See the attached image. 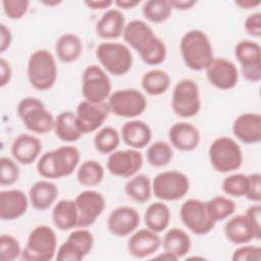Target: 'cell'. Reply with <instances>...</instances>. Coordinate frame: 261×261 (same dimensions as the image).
<instances>
[{
    "label": "cell",
    "mask_w": 261,
    "mask_h": 261,
    "mask_svg": "<svg viewBox=\"0 0 261 261\" xmlns=\"http://www.w3.org/2000/svg\"><path fill=\"white\" fill-rule=\"evenodd\" d=\"M122 37L125 43L139 53L146 64L158 65L165 60L166 46L146 21L130 20L125 24Z\"/></svg>",
    "instance_id": "cell-1"
},
{
    "label": "cell",
    "mask_w": 261,
    "mask_h": 261,
    "mask_svg": "<svg viewBox=\"0 0 261 261\" xmlns=\"http://www.w3.org/2000/svg\"><path fill=\"white\" fill-rule=\"evenodd\" d=\"M80 151L74 146H61L41 155L37 162L38 173L46 179L70 175L80 162Z\"/></svg>",
    "instance_id": "cell-2"
},
{
    "label": "cell",
    "mask_w": 261,
    "mask_h": 261,
    "mask_svg": "<svg viewBox=\"0 0 261 261\" xmlns=\"http://www.w3.org/2000/svg\"><path fill=\"white\" fill-rule=\"evenodd\" d=\"M179 51L187 67L200 71L214 59L213 47L207 34L201 30L188 31L180 39Z\"/></svg>",
    "instance_id": "cell-3"
},
{
    "label": "cell",
    "mask_w": 261,
    "mask_h": 261,
    "mask_svg": "<svg viewBox=\"0 0 261 261\" xmlns=\"http://www.w3.org/2000/svg\"><path fill=\"white\" fill-rule=\"evenodd\" d=\"M27 74L30 85L37 91L51 89L58 74L56 61L52 53L46 49L34 51L28 60Z\"/></svg>",
    "instance_id": "cell-4"
},
{
    "label": "cell",
    "mask_w": 261,
    "mask_h": 261,
    "mask_svg": "<svg viewBox=\"0 0 261 261\" xmlns=\"http://www.w3.org/2000/svg\"><path fill=\"white\" fill-rule=\"evenodd\" d=\"M57 238L56 233L48 225L35 226L29 237L20 259L24 261H49L56 256Z\"/></svg>",
    "instance_id": "cell-5"
},
{
    "label": "cell",
    "mask_w": 261,
    "mask_h": 261,
    "mask_svg": "<svg viewBox=\"0 0 261 261\" xmlns=\"http://www.w3.org/2000/svg\"><path fill=\"white\" fill-rule=\"evenodd\" d=\"M18 117L27 129L38 135H45L53 130L55 118L45 107L44 103L35 97L21 99L16 108Z\"/></svg>",
    "instance_id": "cell-6"
},
{
    "label": "cell",
    "mask_w": 261,
    "mask_h": 261,
    "mask_svg": "<svg viewBox=\"0 0 261 261\" xmlns=\"http://www.w3.org/2000/svg\"><path fill=\"white\" fill-rule=\"evenodd\" d=\"M208 156L213 169L220 173L238 170L244 159L240 145L226 136L218 137L211 143Z\"/></svg>",
    "instance_id": "cell-7"
},
{
    "label": "cell",
    "mask_w": 261,
    "mask_h": 261,
    "mask_svg": "<svg viewBox=\"0 0 261 261\" xmlns=\"http://www.w3.org/2000/svg\"><path fill=\"white\" fill-rule=\"evenodd\" d=\"M96 56L104 70L115 76L126 74L133 66V54L122 43L102 42L96 49Z\"/></svg>",
    "instance_id": "cell-8"
},
{
    "label": "cell",
    "mask_w": 261,
    "mask_h": 261,
    "mask_svg": "<svg viewBox=\"0 0 261 261\" xmlns=\"http://www.w3.org/2000/svg\"><path fill=\"white\" fill-rule=\"evenodd\" d=\"M171 108L173 112L184 118L197 115L201 109L200 89L192 79H182L173 87L171 97Z\"/></svg>",
    "instance_id": "cell-9"
},
{
    "label": "cell",
    "mask_w": 261,
    "mask_h": 261,
    "mask_svg": "<svg viewBox=\"0 0 261 261\" xmlns=\"http://www.w3.org/2000/svg\"><path fill=\"white\" fill-rule=\"evenodd\" d=\"M110 112L119 117L135 118L147 109L145 95L137 89H121L114 91L107 101Z\"/></svg>",
    "instance_id": "cell-10"
},
{
    "label": "cell",
    "mask_w": 261,
    "mask_h": 261,
    "mask_svg": "<svg viewBox=\"0 0 261 261\" xmlns=\"http://www.w3.org/2000/svg\"><path fill=\"white\" fill-rule=\"evenodd\" d=\"M190 190L188 176L178 170H167L158 173L152 181V192L162 201L181 199Z\"/></svg>",
    "instance_id": "cell-11"
},
{
    "label": "cell",
    "mask_w": 261,
    "mask_h": 261,
    "mask_svg": "<svg viewBox=\"0 0 261 261\" xmlns=\"http://www.w3.org/2000/svg\"><path fill=\"white\" fill-rule=\"evenodd\" d=\"M82 94L92 103L105 102L111 95V81L103 67L88 65L82 76Z\"/></svg>",
    "instance_id": "cell-12"
},
{
    "label": "cell",
    "mask_w": 261,
    "mask_h": 261,
    "mask_svg": "<svg viewBox=\"0 0 261 261\" xmlns=\"http://www.w3.org/2000/svg\"><path fill=\"white\" fill-rule=\"evenodd\" d=\"M179 216L185 226L197 236L209 233L215 225L207 212L206 202L199 199H189L182 203Z\"/></svg>",
    "instance_id": "cell-13"
},
{
    "label": "cell",
    "mask_w": 261,
    "mask_h": 261,
    "mask_svg": "<svg viewBox=\"0 0 261 261\" xmlns=\"http://www.w3.org/2000/svg\"><path fill=\"white\" fill-rule=\"evenodd\" d=\"M234 56L241 64L243 76L250 83L261 80V48L252 40H241L234 47Z\"/></svg>",
    "instance_id": "cell-14"
},
{
    "label": "cell",
    "mask_w": 261,
    "mask_h": 261,
    "mask_svg": "<svg viewBox=\"0 0 261 261\" xmlns=\"http://www.w3.org/2000/svg\"><path fill=\"white\" fill-rule=\"evenodd\" d=\"M143 162L142 153L137 149L129 148L112 152L107 158L106 168L112 175L128 178L140 171Z\"/></svg>",
    "instance_id": "cell-15"
},
{
    "label": "cell",
    "mask_w": 261,
    "mask_h": 261,
    "mask_svg": "<svg viewBox=\"0 0 261 261\" xmlns=\"http://www.w3.org/2000/svg\"><path fill=\"white\" fill-rule=\"evenodd\" d=\"M110 108L108 103H92L84 100L76 106L75 116L79 128L82 134H90L101 128L102 124L108 118Z\"/></svg>",
    "instance_id": "cell-16"
},
{
    "label": "cell",
    "mask_w": 261,
    "mask_h": 261,
    "mask_svg": "<svg viewBox=\"0 0 261 261\" xmlns=\"http://www.w3.org/2000/svg\"><path fill=\"white\" fill-rule=\"evenodd\" d=\"M74 202L79 213L77 227L82 228L93 225L104 211L106 205L103 195L94 190L81 192L75 197Z\"/></svg>",
    "instance_id": "cell-17"
},
{
    "label": "cell",
    "mask_w": 261,
    "mask_h": 261,
    "mask_svg": "<svg viewBox=\"0 0 261 261\" xmlns=\"http://www.w3.org/2000/svg\"><path fill=\"white\" fill-rule=\"evenodd\" d=\"M205 70L209 83L219 90H230L239 82L238 67L226 58H214Z\"/></svg>",
    "instance_id": "cell-18"
},
{
    "label": "cell",
    "mask_w": 261,
    "mask_h": 261,
    "mask_svg": "<svg viewBox=\"0 0 261 261\" xmlns=\"http://www.w3.org/2000/svg\"><path fill=\"white\" fill-rule=\"evenodd\" d=\"M141 221L139 212L130 206H120L113 209L107 219L108 230L117 238L132 234Z\"/></svg>",
    "instance_id": "cell-19"
},
{
    "label": "cell",
    "mask_w": 261,
    "mask_h": 261,
    "mask_svg": "<svg viewBox=\"0 0 261 261\" xmlns=\"http://www.w3.org/2000/svg\"><path fill=\"white\" fill-rule=\"evenodd\" d=\"M160 246V237L149 228L135 230L127 241L128 254L135 258L149 257L155 254Z\"/></svg>",
    "instance_id": "cell-20"
},
{
    "label": "cell",
    "mask_w": 261,
    "mask_h": 261,
    "mask_svg": "<svg viewBox=\"0 0 261 261\" xmlns=\"http://www.w3.org/2000/svg\"><path fill=\"white\" fill-rule=\"evenodd\" d=\"M224 234L234 245L249 244L253 240H260L261 238V233L254 228L245 213L234 215L225 222Z\"/></svg>",
    "instance_id": "cell-21"
},
{
    "label": "cell",
    "mask_w": 261,
    "mask_h": 261,
    "mask_svg": "<svg viewBox=\"0 0 261 261\" xmlns=\"http://www.w3.org/2000/svg\"><path fill=\"white\" fill-rule=\"evenodd\" d=\"M234 137L244 144H257L261 141V115L259 113H243L232 123Z\"/></svg>",
    "instance_id": "cell-22"
},
{
    "label": "cell",
    "mask_w": 261,
    "mask_h": 261,
    "mask_svg": "<svg viewBox=\"0 0 261 261\" xmlns=\"http://www.w3.org/2000/svg\"><path fill=\"white\" fill-rule=\"evenodd\" d=\"M168 139L171 146L175 149L182 152H190L198 147L200 143V133L194 124L179 121L170 126Z\"/></svg>",
    "instance_id": "cell-23"
},
{
    "label": "cell",
    "mask_w": 261,
    "mask_h": 261,
    "mask_svg": "<svg viewBox=\"0 0 261 261\" xmlns=\"http://www.w3.org/2000/svg\"><path fill=\"white\" fill-rule=\"evenodd\" d=\"M29 201L27 195L20 190L1 191L0 218L2 220H14L21 217L28 210Z\"/></svg>",
    "instance_id": "cell-24"
},
{
    "label": "cell",
    "mask_w": 261,
    "mask_h": 261,
    "mask_svg": "<svg viewBox=\"0 0 261 261\" xmlns=\"http://www.w3.org/2000/svg\"><path fill=\"white\" fill-rule=\"evenodd\" d=\"M41 151V141L31 134L18 135L11 144V155L13 159L23 165H30L35 162Z\"/></svg>",
    "instance_id": "cell-25"
},
{
    "label": "cell",
    "mask_w": 261,
    "mask_h": 261,
    "mask_svg": "<svg viewBox=\"0 0 261 261\" xmlns=\"http://www.w3.org/2000/svg\"><path fill=\"white\" fill-rule=\"evenodd\" d=\"M125 27L123 13L117 8L107 9L96 23V34L104 40H114L122 36Z\"/></svg>",
    "instance_id": "cell-26"
},
{
    "label": "cell",
    "mask_w": 261,
    "mask_h": 261,
    "mask_svg": "<svg viewBox=\"0 0 261 261\" xmlns=\"http://www.w3.org/2000/svg\"><path fill=\"white\" fill-rule=\"evenodd\" d=\"M120 136L125 145L139 150L149 145L152 139V129L143 120L133 119L121 126Z\"/></svg>",
    "instance_id": "cell-27"
},
{
    "label": "cell",
    "mask_w": 261,
    "mask_h": 261,
    "mask_svg": "<svg viewBox=\"0 0 261 261\" xmlns=\"http://www.w3.org/2000/svg\"><path fill=\"white\" fill-rule=\"evenodd\" d=\"M79 213L74 200L58 201L52 210V221L57 229L65 231L77 227Z\"/></svg>",
    "instance_id": "cell-28"
},
{
    "label": "cell",
    "mask_w": 261,
    "mask_h": 261,
    "mask_svg": "<svg viewBox=\"0 0 261 261\" xmlns=\"http://www.w3.org/2000/svg\"><path fill=\"white\" fill-rule=\"evenodd\" d=\"M58 188L49 180L36 181L29 191V200L32 206L40 211L47 210L55 202Z\"/></svg>",
    "instance_id": "cell-29"
},
{
    "label": "cell",
    "mask_w": 261,
    "mask_h": 261,
    "mask_svg": "<svg viewBox=\"0 0 261 261\" xmlns=\"http://www.w3.org/2000/svg\"><path fill=\"white\" fill-rule=\"evenodd\" d=\"M161 244L164 252L171 254L178 260L190 252L192 240L184 229L179 227H172L166 231Z\"/></svg>",
    "instance_id": "cell-30"
},
{
    "label": "cell",
    "mask_w": 261,
    "mask_h": 261,
    "mask_svg": "<svg viewBox=\"0 0 261 261\" xmlns=\"http://www.w3.org/2000/svg\"><path fill=\"white\" fill-rule=\"evenodd\" d=\"M53 130L58 139L67 143L76 142L83 136L76 122L75 113L71 111H62L55 117Z\"/></svg>",
    "instance_id": "cell-31"
},
{
    "label": "cell",
    "mask_w": 261,
    "mask_h": 261,
    "mask_svg": "<svg viewBox=\"0 0 261 261\" xmlns=\"http://www.w3.org/2000/svg\"><path fill=\"white\" fill-rule=\"evenodd\" d=\"M55 52L59 60L71 63L80 58L83 53V42L81 38L71 33L61 35L55 43Z\"/></svg>",
    "instance_id": "cell-32"
},
{
    "label": "cell",
    "mask_w": 261,
    "mask_h": 261,
    "mask_svg": "<svg viewBox=\"0 0 261 261\" xmlns=\"http://www.w3.org/2000/svg\"><path fill=\"white\" fill-rule=\"evenodd\" d=\"M144 221L147 228L155 231H163L170 222V210L163 202L150 204L144 213Z\"/></svg>",
    "instance_id": "cell-33"
},
{
    "label": "cell",
    "mask_w": 261,
    "mask_h": 261,
    "mask_svg": "<svg viewBox=\"0 0 261 261\" xmlns=\"http://www.w3.org/2000/svg\"><path fill=\"white\" fill-rule=\"evenodd\" d=\"M141 86L148 95L159 96L168 90L170 86V76L162 69H150L143 74Z\"/></svg>",
    "instance_id": "cell-34"
},
{
    "label": "cell",
    "mask_w": 261,
    "mask_h": 261,
    "mask_svg": "<svg viewBox=\"0 0 261 261\" xmlns=\"http://www.w3.org/2000/svg\"><path fill=\"white\" fill-rule=\"evenodd\" d=\"M124 191L135 202L145 203L151 198L152 181L146 174H135L126 181Z\"/></svg>",
    "instance_id": "cell-35"
},
{
    "label": "cell",
    "mask_w": 261,
    "mask_h": 261,
    "mask_svg": "<svg viewBox=\"0 0 261 261\" xmlns=\"http://www.w3.org/2000/svg\"><path fill=\"white\" fill-rule=\"evenodd\" d=\"M104 177V167L99 161L86 160L77 168L76 179L84 187H96Z\"/></svg>",
    "instance_id": "cell-36"
},
{
    "label": "cell",
    "mask_w": 261,
    "mask_h": 261,
    "mask_svg": "<svg viewBox=\"0 0 261 261\" xmlns=\"http://www.w3.org/2000/svg\"><path fill=\"white\" fill-rule=\"evenodd\" d=\"M93 143L98 152L102 154H111L119 146L120 135L112 126H103L97 130Z\"/></svg>",
    "instance_id": "cell-37"
},
{
    "label": "cell",
    "mask_w": 261,
    "mask_h": 261,
    "mask_svg": "<svg viewBox=\"0 0 261 261\" xmlns=\"http://www.w3.org/2000/svg\"><path fill=\"white\" fill-rule=\"evenodd\" d=\"M206 208L209 216L216 223L233 214L236 211V203L228 197L215 196L206 202Z\"/></svg>",
    "instance_id": "cell-38"
},
{
    "label": "cell",
    "mask_w": 261,
    "mask_h": 261,
    "mask_svg": "<svg viewBox=\"0 0 261 261\" xmlns=\"http://www.w3.org/2000/svg\"><path fill=\"white\" fill-rule=\"evenodd\" d=\"M142 12L147 20L161 23L170 17L172 7L168 0H149L144 3Z\"/></svg>",
    "instance_id": "cell-39"
},
{
    "label": "cell",
    "mask_w": 261,
    "mask_h": 261,
    "mask_svg": "<svg viewBox=\"0 0 261 261\" xmlns=\"http://www.w3.org/2000/svg\"><path fill=\"white\" fill-rule=\"evenodd\" d=\"M147 160L153 167H163L167 165L172 157L173 151L171 146L164 141H156L147 149Z\"/></svg>",
    "instance_id": "cell-40"
},
{
    "label": "cell",
    "mask_w": 261,
    "mask_h": 261,
    "mask_svg": "<svg viewBox=\"0 0 261 261\" xmlns=\"http://www.w3.org/2000/svg\"><path fill=\"white\" fill-rule=\"evenodd\" d=\"M248 184H249L248 175H245L243 173H234L226 176L223 179L221 184V188L226 195L240 198V197L246 196L247 190H248Z\"/></svg>",
    "instance_id": "cell-41"
},
{
    "label": "cell",
    "mask_w": 261,
    "mask_h": 261,
    "mask_svg": "<svg viewBox=\"0 0 261 261\" xmlns=\"http://www.w3.org/2000/svg\"><path fill=\"white\" fill-rule=\"evenodd\" d=\"M21 248L19 242L11 234H1L0 237V260L13 261L20 257Z\"/></svg>",
    "instance_id": "cell-42"
},
{
    "label": "cell",
    "mask_w": 261,
    "mask_h": 261,
    "mask_svg": "<svg viewBox=\"0 0 261 261\" xmlns=\"http://www.w3.org/2000/svg\"><path fill=\"white\" fill-rule=\"evenodd\" d=\"M87 255L82 248L69 238L63 242L56 252V260L58 261H81Z\"/></svg>",
    "instance_id": "cell-43"
},
{
    "label": "cell",
    "mask_w": 261,
    "mask_h": 261,
    "mask_svg": "<svg viewBox=\"0 0 261 261\" xmlns=\"http://www.w3.org/2000/svg\"><path fill=\"white\" fill-rule=\"evenodd\" d=\"M0 184L1 186H12L19 177V167L15 160L2 156L0 158Z\"/></svg>",
    "instance_id": "cell-44"
},
{
    "label": "cell",
    "mask_w": 261,
    "mask_h": 261,
    "mask_svg": "<svg viewBox=\"0 0 261 261\" xmlns=\"http://www.w3.org/2000/svg\"><path fill=\"white\" fill-rule=\"evenodd\" d=\"M30 1L28 0H3L2 6L5 15L10 19H19L28 12Z\"/></svg>",
    "instance_id": "cell-45"
},
{
    "label": "cell",
    "mask_w": 261,
    "mask_h": 261,
    "mask_svg": "<svg viewBox=\"0 0 261 261\" xmlns=\"http://www.w3.org/2000/svg\"><path fill=\"white\" fill-rule=\"evenodd\" d=\"M231 259L233 261H260L261 248L248 244L241 245L233 251Z\"/></svg>",
    "instance_id": "cell-46"
},
{
    "label": "cell",
    "mask_w": 261,
    "mask_h": 261,
    "mask_svg": "<svg viewBox=\"0 0 261 261\" xmlns=\"http://www.w3.org/2000/svg\"><path fill=\"white\" fill-rule=\"evenodd\" d=\"M249 184L246 194V198L254 203H260L261 201V175L258 172H254L248 175Z\"/></svg>",
    "instance_id": "cell-47"
},
{
    "label": "cell",
    "mask_w": 261,
    "mask_h": 261,
    "mask_svg": "<svg viewBox=\"0 0 261 261\" xmlns=\"http://www.w3.org/2000/svg\"><path fill=\"white\" fill-rule=\"evenodd\" d=\"M244 28L250 36L259 38L261 36V13L254 12L248 15L245 19Z\"/></svg>",
    "instance_id": "cell-48"
},
{
    "label": "cell",
    "mask_w": 261,
    "mask_h": 261,
    "mask_svg": "<svg viewBox=\"0 0 261 261\" xmlns=\"http://www.w3.org/2000/svg\"><path fill=\"white\" fill-rule=\"evenodd\" d=\"M245 215L249 218L254 228L261 233V206L259 203H255L247 208Z\"/></svg>",
    "instance_id": "cell-49"
},
{
    "label": "cell",
    "mask_w": 261,
    "mask_h": 261,
    "mask_svg": "<svg viewBox=\"0 0 261 261\" xmlns=\"http://www.w3.org/2000/svg\"><path fill=\"white\" fill-rule=\"evenodd\" d=\"M12 77V69L10 66V63L5 60L3 57L0 59V87L3 88L9 82Z\"/></svg>",
    "instance_id": "cell-50"
},
{
    "label": "cell",
    "mask_w": 261,
    "mask_h": 261,
    "mask_svg": "<svg viewBox=\"0 0 261 261\" xmlns=\"http://www.w3.org/2000/svg\"><path fill=\"white\" fill-rule=\"evenodd\" d=\"M12 35L10 30L4 24H0V52H5L11 45Z\"/></svg>",
    "instance_id": "cell-51"
},
{
    "label": "cell",
    "mask_w": 261,
    "mask_h": 261,
    "mask_svg": "<svg viewBox=\"0 0 261 261\" xmlns=\"http://www.w3.org/2000/svg\"><path fill=\"white\" fill-rule=\"evenodd\" d=\"M85 4L93 10H101V9H106L109 8L113 3L111 0H90V1H85Z\"/></svg>",
    "instance_id": "cell-52"
},
{
    "label": "cell",
    "mask_w": 261,
    "mask_h": 261,
    "mask_svg": "<svg viewBox=\"0 0 261 261\" xmlns=\"http://www.w3.org/2000/svg\"><path fill=\"white\" fill-rule=\"evenodd\" d=\"M172 9L175 8L177 10H189L193 6L197 4L195 0H168Z\"/></svg>",
    "instance_id": "cell-53"
},
{
    "label": "cell",
    "mask_w": 261,
    "mask_h": 261,
    "mask_svg": "<svg viewBox=\"0 0 261 261\" xmlns=\"http://www.w3.org/2000/svg\"><path fill=\"white\" fill-rule=\"evenodd\" d=\"M113 3L120 9H133L135 8L137 5L140 4V1L138 0H115L113 1Z\"/></svg>",
    "instance_id": "cell-54"
},
{
    "label": "cell",
    "mask_w": 261,
    "mask_h": 261,
    "mask_svg": "<svg viewBox=\"0 0 261 261\" xmlns=\"http://www.w3.org/2000/svg\"><path fill=\"white\" fill-rule=\"evenodd\" d=\"M234 4L243 9H251L259 6L261 4V1L260 0H237L234 1Z\"/></svg>",
    "instance_id": "cell-55"
},
{
    "label": "cell",
    "mask_w": 261,
    "mask_h": 261,
    "mask_svg": "<svg viewBox=\"0 0 261 261\" xmlns=\"http://www.w3.org/2000/svg\"><path fill=\"white\" fill-rule=\"evenodd\" d=\"M45 4H47V5H57V4H59L60 3V1H55V2H44Z\"/></svg>",
    "instance_id": "cell-56"
}]
</instances>
